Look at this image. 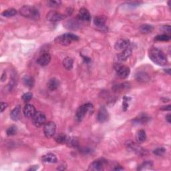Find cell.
Instances as JSON below:
<instances>
[{
    "label": "cell",
    "mask_w": 171,
    "mask_h": 171,
    "mask_svg": "<svg viewBox=\"0 0 171 171\" xmlns=\"http://www.w3.org/2000/svg\"><path fill=\"white\" fill-rule=\"evenodd\" d=\"M148 57L155 64L164 66L168 64L167 57L164 52L157 48H152L148 52Z\"/></svg>",
    "instance_id": "6da1fadb"
},
{
    "label": "cell",
    "mask_w": 171,
    "mask_h": 171,
    "mask_svg": "<svg viewBox=\"0 0 171 171\" xmlns=\"http://www.w3.org/2000/svg\"><path fill=\"white\" fill-rule=\"evenodd\" d=\"M22 16L32 20H37L40 17V13L36 8L30 5H23L19 10Z\"/></svg>",
    "instance_id": "7a4b0ae2"
},
{
    "label": "cell",
    "mask_w": 171,
    "mask_h": 171,
    "mask_svg": "<svg viewBox=\"0 0 171 171\" xmlns=\"http://www.w3.org/2000/svg\"><path fill=\"white\" fill-rule=\"evenodd\" d=\"M94 112V106L91 103H86L80 106L76 110V119L78 123L82 122L87 114H92Z\"/></svg>",
    "instance_id": "3957f363"
},
{
    "label": "cell",
    "mask_w": 171,
    "mask_h": 171,
    "mask_svg": "<svg viewBox=\"0 0 171 171\" xmlns=\"http://www.w3.org/2000/svg\"><path fill=\"white\" fill-rule=\"evenodd\" d=\"M79 37L76 35L72 33H67L58 36L55 39V42L62 46H68L72 41H78Z\"/></svg>",
    "instance_id": "277c9868"
},
{
    "label": "cell",
    "mask_w": 171,
    "mask_h": 171,
    "mask_svg": "<svg viewBox=\"0 0 171 171\" xmlns=\"http://www.w3.org/2000/svg\"><path fill=\"white\" fill-rule=\"evenodd\" d=\"M56 132V125L54 122H48L44 125V133L46 137L50 138L53 137Z\"/></svg>",
    "instance_id": "5b68a950"
},
{
    "label": "cell",
    "mask_w": 171,
    "mask_h": 171,
    "mask_svg": "<svg viewBox=\"0 0 171 171\" xmlns=\"http://www.w3.org/2000/svg\"><path fill=\"white\" fill-rule=\"evenodd\" d=\"M32 123L36 127H41L46 123V116L41 112H36L32 116Z\"/></svg>",
    "instance_id": "8992f818"
},
{
    "label": "cell",
    "mask_w": 171,
    "mask_h": 171,
    "mask_svg": "<svg viewBox=\"0 0 171 171\" xmlns=\"http://www.w3.org/2000/svg\"><path fill=\"white\" fill-rule=\"evenodd\" d=\"M116 74L118 77L121 79H126L128 77L130 73V69L128 66L120 64H116L115 66Z\"/></svg>",
    "instance_id": "52a82bcc"
},
{
    "label": "cell",
    "mask_w": 171,
    "mask_h": 171,
    "mask_svg": "<svg viewBox=\"0 0 171 171\" xmlns=\"http://www.w3.org/2000/svg\"><path fill=\"white\" fill-rule=\"evenodd\" d=\"M64 15L62 14L61 13H59L55 11H50L47 13L46 18L49 22L52 23H55L60 22V21L64 19Z\"/></svg>",
    "instance_id": "ba28073f"
},
{
    "label": "cell",
    "mask_w": 171,
    "mask_h": 171,
    "mask_svg": "<svg viewBox=\"0 0 171 171\" xmlns=\"http://www.w3.org/2000/svg\"><path fill=\"white\" fill-rule=\"evenodd\" d=\"M106 18L104 16H96L94 19V23L97 28L100 31H106L108 30V27L106 26Z\"/></svg>",
    "instance_id": "9c48e42d"
},
{
    "label": "cell",
    "mask_w": 171,
    "mask_h": 171,
    "mask_svg": "<svg viewBox=\"0 0 171 171\" xmlns=\"http://www.w3.org/2000/svg\"><path fill=\"white\" fill-rule=\"evenodd\" d=\"M77 19L81 22H89L91 20V15L88 9L85 8H82L79 10Z\"/></svg>",
    "instance_id": "30bf717a"
},
{
    "label": "cell",
    "mask_w": 171,
    "mask_h": 171,
    "mask_svg": "<svg viewBox=\"0 0 171 171\" xmlns=\"http://www.w3.org/2000/svg\"><path fill=\"white\" fill-rule=\"evenodd\" d=\"M97 119L100 123H106L109 120V114L105 106H101L98 113Z\"/></svg>",
    "instance_id": "8fae6325"
},
{
    "label": "cell",
    "mask_w": 171,
    "mask_h": 171,
    "mask_svg": "<svg viewBox=\"0 0 171 171\" xmlns=\"http://www.w3.org/2000/svg\"><path fill=\"white\" fill-rule=\"evenodd\" d=\"M130 45V41L128 39H120L118 40L114 45L115 50L118 51H123L129 48Z\"/></svg>",
    "instance_id": "7c38bea8"
},
{
    "label": "cell",
    "mask_w": 171,
    "mask_h": 171,
    "mask_svg": "<svg viewBox=\"0 0 171 171\" xmlns=\"http://www.w3.org/2000/svg\"><path fill=\"white\" fill-rule=\"evenodd\" d=\"M51 61V55L48 52H44L37 58V63L41 66H46Z\"/></svg>",
    "instance_id": "4fadbf2b"
},
{
    "label": "cell",
    "mask_w": 171,
    "mask_h": 171,
    "mask_svg": "<svg viewBox=\"0 0 171 171\" xmlns=\"http://www.w3.org/2000/svg\"><path fill=\"white\" fill-rule=\"evenodd\" d=\"M126 148L128 151L138 153L139 155L144 154V149L142 148L140 146L137 144V143L132 141H128L127 144H126Z\"/></svg>",
    "instance_id": "5bb4252c"
},
{
    "label": "cell",
    "mask_w": 171,
    "mask_h": 171,
    "mask_svg": "<svg viewBox=\"0 0 171 171\" xmlns=\"http://www.w3.org/2000/svg\"><path fill=\"white\" fill-rule=\"evenodd\" d=\"M105 161L102 160H96L90 164L88 170L92 171H101L104 169V165Z\"/></svg>",
    "instance_id": "9a60e30c"
},
{
    "label": "cell",
    "mask_w": 171,
    "mask_h": 171,
    "mask_svg": "<svg viewBox=\"0 0 171 171\" xmlns=\"http://www.w3.org/2000/svg\"><path fill=\"white\" fill-rule=\"evenodd\" d=\"M36 112V109L32 104H27L23 109V114L26 118H32Z\"/></svg>",
    "instance_id": "2e32d148"
},
{
    "label": "cell",
    "mask_w": 171,
    "mask_h": 171,
    "mask_svg": "<svg viewBox=\"0 0 171 171\" xmlns=\"http://www.w3.org/2000/svg\"><path fill=\"white\" fill-rule=\"evenodd\" d=\"M132 52V50L130 47L128 48L127 49H126V50H123L120 53L118 54L117 55L118 61L123 62L127 60V59H128V58L131 55Z\"/></svg>",
    "instance_id": "e0dca14e"
},
{
    "label": "cell",
    "mask_w": 171,
    "mask_h": 171,
    "mask_svg": "<svg viewBox=\"0 0 171 171\" xmlns=\"http://www.w3.org/2000/svg\"><path fill=\"white\" fill-rule=\"evenodd\" d=\"M42 162L46 163H56L58 162V158L53 153H48L41 157Z\"/></svg>",
    "instance_id": "ac0fdd59"
},
{
    "label": "cell",
    "mask_w": 171,
    "mask_h": 171,
    "mask_svg": "<svg viewBox=\"0 0 171 171\" xmlns=\"http://www.w3.org/2000/svg\"><path fill=\"white\" fill-rule=\"evenodd\" d=\"M60 86V81L55 78H51L48 82V88L50 91H54Z\"/></svg>",
    "instance_id": "d6986e66"
},
{
    "label": "cell",
    "mask_w": 171,
    "mask_h": 171,
    "mask_svg": "<svg viewBox=\"0 0 171 171\" xmlns=\"http://www.w3.org/2000/svg\"><path fill=\"white\" fill-rule=\"evenodd\" d=\"M21 116V107L20 106H17L13 109L11 113H10V117L11 119L13 121H17L20 120Z\"/></svg>",
    "instance_id": "ffe728a7"
},
{
    "label": "cell",
    "mask_w": 171,
    "mask_h": 171,
    "mask_svg": "<svg viewBox=\"0 0 171 171\" xmlns=\"http://www.w3.org/2000/svg\"><path fill=\"white\" fill-rule=\"evenodd\" d=\"M23 83L27 88L30 89L34 88L35 85V80L33 77L29 76V75H26L23 78Z\"/></svg>",
    "instance_id": "44dd1931"
},
{
    "label": "cell",
    "mask_w": 171,
    "mask_h": 171,
    "mask_svg": "<svg viewBox=\"0 0 171 171\" xmlns=\"http://www.w3.org/2000/svg\"><path fill=\"white\" fill-rule=\"evenodd\" d=\"M63 66L67 70H70L73 68V64H74V60L71 57H66L63 60Z\"/></svg>",
    "instance_id": "7402d4cb"
},
{
    "label": "cell",
    "mask_w": 171,
    "mask_h": 171,
    "mask_svg": "<svg viewBox=\"0 0 171 171\" xmlns=\"http://www.w3.org/2000/svg\"><path fill=\"white\" fill-rule=\"evenodd\" d=\"M136 139L138 143L144 142L146 139V132L144 130H140L137 132V135H136Z\"/></svg>",
    "instance_id": "603a6c76"
},
{
    "label": "cell",
    "mask_w": 171,
    "mask_h": 171,
    "mask_svg": "<svg viewBox=\"0 0 171 171\" xmlns=\"http://www.w3.org/2000/svg\"><path fill=\"white\" fill-rule=\"evenodd\" d=\"M136 78H137V80H138V81L142 82H148L150 79L148 74H147V73L144 72H138V74H137Z\"/></svg>",
    "instance_id": "cb8c5ba5"
},
{
    "label": "cell",
    "mask_w": 171,
    "mask_h": 171,
    "mask_svg": "<svg viewBox=\"0 0 171 171\" xmlns=\"http://www.w3.org/2000/svg\"><path fill=\"white\" fill-rule=\"evenodd\" d=\"M68 137L64 133H60L55 136L54 138L55 141L58 144H66V141H67Z\"/></svg>",
    "instance_id": "d4e9b609"
},
{
    "label": "cell",
    "mask_w": 171,
    "mask_h": 171,
    "mask_svg": "<svg viewBox=\"0 0 171 171\" xmlns=\"http://www.w3.org/2000/svg\"><path fill=\"white\" fill-rule=\"evenodd\" d=\"M154 30V27L149 24H143L140 27V31L142 34H150Z\"/></svg>",
    "instance_id": "484cf974"
},
{
    "label": "cell",
    "mask_w": 171,
    "mask_h": 171,
    "mask_svg": "<svg viewBox=\"0 0 171 171\" xmlns=\"http://www.w3.org/2000/svg\"><path fill=\"white\" fill-rule=\"evenodd\" d=\"M78 22H80L78 20V21H76L74 20H72L66 24V27L68 29H70V30H76L78 27H80V24L78 23Z\"/></svg>",
    "instance_id": "4316f807"
},
{
    "label": "cell",
    "mask_w": 171,
    "mask_h": 171,
    "mask_svg": "<svg viewBox=\"0 0 171 171\" xmlns=\"http://www.w3.org/2000/svg\"><path fill=\"white\" fill-rule=\"evenodd\" d=\"M16 13H17L16 9H15L14 8H9L6 10H4V11L2 13V16L5 17H11L14 16Z\"/></svg>",
    "instance_id": "83f0119b"
},
{
    "label": "cell",
    "mask_w": 171,
    "mask_h": 171,
    "mask_svg": "<svg viewBox=\"0 0 171 171\" xmlns=\"http://www.w3.org/2000/svg\"><path fill=\"white\" fill-rule=\"evenodd\" d=\"M153 166V163L152 161H145L143 162L140 166H138V170H148L151 169Z\"/></svg>",
    "instance_id": "f1b7e54d"
},
{
    "label": "cell",
    "mask_w": 171,
    "mask_h": 171,
    "mask_svg": "<svg viewBox=\"0 0 171 171\" xmlns=\"http://www.w3.org/2000/svg\"><path fill=\"white\" fill-rule=\"evenodd\" d=\"M66 144H67L68 146H70V147H77L78 146V141L76 138H73V137H68L67 141H66Z\"/></svg>",
    "instance_id": "f546056e"
},
{
    "label": "cell",
    "mask_w": 171,
    "mask_h": 171,
    "mask_svg": "<svg viewBox=\"0 0 171 171\" xmlns=\"http://www.w3.org/2000/svg\"><path fill=\"white\" fill-rule=\"evenodd\" d=\"M170 36L166 34H164L161 35H158L155 37V40L156 41H168L170 40Z\"/></svg>",
    "instance_id": "4dcf8cb0"
},
{
    "label": "cell",
    "mask_w": 171,
    "mask_h": 171,
    "mask_svg": "<svg viewBox=\"0 0 171 171\" xmlns=\"http://www.w3.org/2000/svg\"><path fill=\"white\" fill-rule=\"evenodd\" d=\"M17 128L15 125H12L11 126H9L6 130V134L9 137H12V136H14L17 134Z\"/></svg>",
    "instance_id": "1f68e13d"
},
{
    "label": "cell",
    "mask_w": 171,
    "mask_h": 171,
    "mask_svg": "<svg viewBox=\"0 0 171 171\" xmlns=\"http://www.w3.org/2000/svg\"><path fill=\"white\" fill-rule=\"evenodd\" d=\"M165 152H166V149L165 148L160 147L155 149L154 151H153V154L157 156H160L165 154Z\"/></svg>",
    "instance_id": "d6a6232c"
},
{
    "label": "cell",
    "mask_w": 171,
    "mask_h": 171,
    "mask_svg": "<svg viewBox=\"0 0 171 171\" xmlns=\"http://www.w3.org/2000/svg\"><path fill=\"white\" fill-rule=\"evenodd\" d=\"M32 97H33V94L31 92H27L25 93L24 94H23L22 96V100H23L24 102H28L30 101L32 99Z\"/></svg>",
    "instance_id": "836d02e7"
},
{
    "label": "cell",
    "mask_w": 171,
    "mask_h": 171,
    "mask_svg": "<svg viewBox=\"0 0 171 171\" xmlns=\"http://www.w3.org/2000/svg\"><path fill=\"white\" fill-rule=\"evenodd\" d=\"M130 100V98H128L126 96H124L123 98V109L124 111H126L129 107V100Z\"/></svg>",
    "instance_id": "e575fe53"
},
{
    "label": "cell",
    "mask_w": 171,
    "mask_h": 171,
    "mask_svg": "<svg viewBox=\"0 0 171 171\" xmlns=\"http://www.w3.org/2000/svg\"><path fill=\"white\" fill-rule=\"evenodd\" d=\"M61 3H62L61 1H53V0H52V1H49L48 2V6L50 7V8H54L60 7Z\"/></svg>",
    "instance_id": "d590c367"
},
{
    "label": "cell",
    "mask_w": 171,
    "mask_h": 171,
    "mask_svg": "<svg viewBox=\"0 0 171 171\" xmlns=\"http://www.w3.org/2000/svg\"><path fill=\"white\" fill-rule=\"evenodd\" d=\"M149 118L148 117H147L146 116V115H144V116H142L140 118H138L137 119L134 120V123H147L148 121Z\"/></svg>",
    "instance_id": "8d00e7d4"
},
{
    "label": "cell",
    "mask_w": 171,
    "mask_h": 171,
    "mask_svg": "<svg viewBox=\"0 0 171 171\" xmlns=\"http://www.w3.org/2000/svg\"><path fill=\"white\" fill-rule=\"evenodd\" d=\"M8 106V103H6V102H1V112H3V111H4L6 109H7V107Z\"/></svg>",
    "instance_id": "74e56055"
},
{
    "label": "cell",
    "mask_w": 171,
    "mask_h": 171,
    "mask_svg": "<svg viewBox=\"0 0 171 171\" xmlns=\"http://www.w3.org/2000/svg\"><path fill=\"white\" fill-rule=\"evenodd\" d=\"M170 105H168V106H162L161 108L162 110H166V111H170Z\"/></svg>",
    "instance_id": "f35d334b"
},
{
    "label": "cell",
    "mask_w": 171,
    "mask_h": 171,
    "mask_svg": "<svg viewBox=\"0 0 171 171\" xmlns=\"http://www.w3.org/2000/svg\"><path fill=\"white\" fill-rule=\"evenodd\" d=\"M38 168H39V166H38V165H34V166H31L30 168H29L28 170L34 171V170H36Z\"/></svg>",
    "instance_id": "ab89813d"
},
{
    "label": "cell",
    "mask_w": 171,
    "mask_h": 171,
    "mask_svg": "<svg viewBox=\"0 0 171 171\" xmlns=\"http://www.w3.org/2000/svg\"><path fill=\"white\" fill-rule=\"evenodd\" d=\"M166 120L168 122V123H171V115L170 114H168L166 116Z\"/></svg>",
    "instance_id": "60d3db41"
},
{
    "label": "cell",
    "mask_w": 171,
    "mask_h": 171,
    "mask_svg": "<svg viewBox=\"0 0 171 171\" xmlns=\"http://www.w3.org/2000/svg\"><path fill=\"white\" fill-rule=\"evenodd\" d=\"M163 29L166 30V31H168L169 33L170 32V26H163Z\"/></svg>",
    "instance_id": "b9f144b4"
},
{
    "label": "cell",
    "mask_w": 171,
    "mask_h": 171,
    "mask_svg": "<svg viewBox=\"0 0 171 171\" xmlns=\"http://www.w3.org/2000/svg\"><path fill=\"white\" fill-rule=\"evenodd\" d=\"M114 170H124V168L123 167H122L121 166L118 165V166H116V167H115Z\"/></svg>",
    "instance_id": "7bdbcfd3"
}]
</instances>
